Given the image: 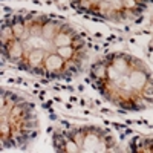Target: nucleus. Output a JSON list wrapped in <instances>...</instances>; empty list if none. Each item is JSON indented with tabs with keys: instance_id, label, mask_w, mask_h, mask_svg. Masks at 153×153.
I'll use <instances>...</instances> for the list:
<instances>
[{
	"instance_id": "f257e3e1",
	"label": "nucleus",
	"mask_w": 153,
	"mask_h": 153,
	"mask_svg": "<svg viewBox=\"0 0 153 153\" xmlns=\"http://www.w3.org/2000/svg\"><path fill=\"white\" fill-rule=\"evenodd\" d=\"M86 52L83 35L52 16L16 12L2 22L3 58L40 78L65 80L76 75Z\"/></svg>"
},
{
	"instance_id": "f03ea898",
	"label": "nucleus",
	"mask_w": 153,
	"mask_h": 153,
	"mask_svg": "<svg viewBox=\"0 0 153 153\" xmlns=\"http://www.w3.org/2000/svg\"><path fill=\"white\" fill-rule=\"evenodd\" d=\"M89 80L109 103L126 112H141L153 106V75L144 63L126 52L97 58Z\"/></svg>"
},
{
	"instance_id": "7ed1b4c3",
	"label": "nucleus",
	"mask_w": 153,
	"mask_h": 153,
	"mask_svg": "<svg viewBox=\"0 0 153 153\" xmlns=\"http://www.w3.org/2000/svg\"><path fill=\"white\" fill-rule=\"evenodd\" d=\"M0 141L3 149H23L38 133L35 107L22 95L2 89Z\"/></svg>"
},
{
	"instance_id": "20e7f679",
	"label": "nucleus",
	"mask_w": 153,
	"mask_h": 153,
	"mask_svg": "<svg viewBox=\"0 0 153 153\" xmlns=\"http://www.w3.org/2000/svg\"><path fill=\"white\" fill-rule=\"evenodd\" d=\"M52 147L61 153L120 152L115 136L98 126H74L60 129L52 135Z\"/></svg>"
},
{
	"instance_id": "39448f33",
	"label": "nucleus",
	"mask_w": 153,
	"mask_h": 153,
	"mask_svg": "<svg viewBox=\"0 0 153 153\" xmlns=\"http://www.w3.org/2000/svg\"><path fill=\"white\" fill-rule=\"evenodd\" d=\"M69 3L75 11L95 19L129 22L143 14L149 0H69Z\"/></svg>"
},
{
	"instance_id": "423d86ee",
	"label": "nucleus",
	"mask_w": 153,
	"mask_h": 153,
	"mask_svg": "<svg viewBox=\"0 0 153 153\" xmlns=\"http://www.w3.org/2000/svg\"><path fill=\"white\" fill-rule=\"evenodd\" d=\"M129 150L135 153L153 152V138L152 136H133L129 143Z\"/></svg>"
}]
</instances>
